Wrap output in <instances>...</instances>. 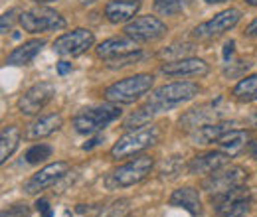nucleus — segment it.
Returning <instances> with one entry per match:
<instances>
[{
	"label": "nucleus",
	"mask_w": 257,
	"mask_h": 217,
	"mask_svg": "<svg viewBox=\"0 0 257 217\" xmlns=\"http://www.w3.org/2000/svg\"><path fill=\"white\" fill-rule=\"evenodd\" d=\"M153 166H155V160L149 154L137 156L135 160H131L127 164L119 166L117 170H113V174H109V178H107L105 184H107V187H111V189L135 186V184L143 182L151 174Z\"/></svg>",
	"instance_id": "nucleus-6"
},
{
	"label": "nucleus",
	"mask_w": 257,
	"mask_h": 217,
	"mask_svg": "<svg viewBox=\"0 0 257 217\" xmlns=\"http://www.w3.org/2000/svg\"><path fill=\"white\" fill-rule=\"evenodd\" d=\"M229 156L222 152V150H214V152H206V154L194 156L188 162V172L198 176V174H212L220 168H224L227 164Z\"/></svg>",
	"instance_id": "nucleus-16"
},
{
	"label": "nucleus",
	"mask_w": 257,
	"mask_h": 217,
	"mask_svg": "<svg viewBox=\"0 0 257 217\" xmlns=\"http://www.w3.org/2000/svg\"><path fill=\"white\" fill-rule=\"evenodd\" d=\"M54 95H56V85H54V83H50V81H40V83L32 85L26 93L20 97V101H18V111H20L22 115H28V117L38 115V113L54 99Z\"/></svg>",
	"instance_id": "nucleus-10"
},
{
	"label": "nucleus",
	"mask_w": 257,
	"mask_h": 217,
	"mask_svg": "<svg viewBox=\"0 0 257 217\" xmlns=\"http://www.w3.org/2000/svg\"><path fill=\"white\" fill-rule=\"evenodd\" d=\"M36 207H38V211L42 213V217H52V207H50V203L46 201V199H38V203H36Z\"/></svg>",
	"instance_id": "nucleus-33"
},
{
	"label": "nucleus",
	"mask_w": 257,
	"mask_h": 217,
	"mask_svg": "<svg viewBox=\"0 0 257 217\" xmlns=\"http://www.w3.org/2000/svg\"><path fill=\"white\" fill-rule=\"evenodd\" d=\"M247 4L249 6H257V0H247Z\"/></svg>",
	"instance_id": "nucleus-42"
},
{
	"label": "nucleus",
	"mask_w": 257,
	"mask_h": 217,
	"mask_svg": "<svg viewBox=\"0 0 257 217\" xmlns=\"http://www.w3.org/2000/svg\"><path fill=\"white\" fill-rule=\"evenodd\" d=\"M210 107H212V105H204V107H198V109L188 111V113L180 119V126L186 128V130H192V128H200L202 124H206V123H214V119H216V115H218L220 111H216V107H214L212 111H208Z\"/></svg>",
	"instance_id": "nucleus-22"
},
{
	"label": "nucleus",
	"mask_w": 257,
	"mask_h": 217,
	"mask_svg": "<svg viewBox=\"0 0 257 217\" xmlns=\"http://www.w3.org/2000/svg\"><path fill=\"white\" fill-rule=\"evenodd\" d=\"M245 34H247V36H257V18L245 28Z\"/></svg>",
	"instance_id": "nucleus-37"
},
{
	"label": "nucleus",
	"mask_w": 257,
	"mask_h": 217,
	"mask_svg": "<svg viewBox=\"0 0 257 217\" xmlns=\"http://www.w3.org/2000/svg\"><path fill=\"white\" fill-rule=\"evenodd\" d=\"M161 138V128L159 126H143V128H137V130H131L128 134L121 136L113 148H111V156L113 158H128V156H135L139 152H143L145 148L157 144Z\"/></svg>",
	"instance_id": "nucleus-4"
},
{
	"label": "nucleus",
	"mask_w": 257,
	"mask_h": 217,
	"mask_svg": "<svg viewBox=\"0 0 257 217\" xmlns=\"http://www.w3.org/2000/svg\"><path fill=\"white\" fill-rule=\"evenodd\" d=\"M170 205L174 207H182L186 209L190 215H202V201H200V193L196 187H180V189H174L172 195H170Z\"/></svg>",
	"instance_id": "nucleus-18"
},
{
	"label": "nucleus",
	"mask_w": 257,
	"mask_h": 217,
	"mask_svg": "<svg viewBox=\"0 0 257 217\" xmlns=\"http://www.w3.org/2000/svg\"><path fill=\"white\" fill-rule=\"evenodd\" d=\"M99 142H101V136H95V138H91L87 144H83V150H91V148H93V146H97Z\"/></svg>",
	"instance_id": "nucleus-36"
},
{
	"label": "nucleus",
	"mask_w": 257,
	"mask_h": 217,
	"mask_svg": "<svg viewBox=\"0 0 257 217\" xmlns=\"http://www.w3.org/2000/svg\"><path fill=\"white\" fill-rule=\"evenodd\" d=\"M198 93H200V87L192 81H174V83H166V85L159 87L151 95L149 105H153L157 113H162V111H168L180 103L190 101Z\"/></svg>",
	"instance_id": "nucleus-3"
},
{
	"label": "nucleus",
	"mask_w": 257,
	"mask_h": 217,
	"mask_svg": "<svg viewBox=\"0 0 257 217\" xmlns=\"http://www.w3.org/2000/svg\"><path fill=\"white\" fill-rule=\"evenodd\" d=\"M161 71L170 77H202L210 71V65L200 58H182L162 63Z\"/></svg>",
	"instance_id": "nucleus-14"
},
{
	"label": "nucleus",
	"mask_w": 257,
	"mask_h": 217,
	"mask_svg": "<svg viewBox=\"0 0 257 217\" xmlns=\"http://www.w3.org/2000/svg\"><path fill=\"white\" fill-rule=\"evenodd\" d=\"M153 83H155V77H153L151 73H137V75L119 79V81H115L113 85H109V87L105 89L103 97H105L109 103H115V105L135 103L137 99H141L143 95L151 91Z\"/></svg>",
	"instance_id": "nucleus-1"
},
{
	"label": "nucleus",
	"mask_w": 257,
	"mask_h": 217,
	"mask_svg": "<svg viewBox=\"0 0 257 217\" xmlns=\"http://www.w3.org/2000/svg\"><path fill=\"white\" fill-rule=\"evenodd\" d=\"M121 107L117 105H103L93 109H83L73 117V128L79 134H93L103 130L107 124L115 123L121 117Z\"/></svg>",
	"instance_id": "nucleus-5"
},
{
	"label": "nucleus",
	"mask_w": 257,
	"mask_h": 217,
	"mask_svg": "<svg viewBox=\"0 0 257 217\" xmlns=\"http://www.w3.org/2000/svg\"><path fill=\"white\" fill-rule=\"evenodd\" d=\"M247 140H249L247 130L231 128V130H227L224 136L218 140V146H220L222 152H225V154L231 158V156H237L247 146Z\"/></svg>",
	"instance_id": "nucleus-20"
},
{
	"label": "nucleus",
	"mask_w": 257,
	"mask_h": 217,
	"mask_svg": "<svg viewBox=\"0 0 257 217\" xmlns=\"http://www.w3.org/2000/svg\"><path fill=\"white\" fill-rule=\"evenodd\" d=\"M44 40H30V42H24L22 46H18L16 50L10 52V56L6 58L8 65H26L30 63L40 54V50L44 48Z\"/></svg>",
	"instance_id": "nucleus-21"
},
{
	"label": "nucleus",
	"mask_w": 257,
	"mask_h": 217,
	"mask_svg": "<svg viewBox=\"0 0 257 217\" xmlns=\"http://www.w3.org/2000/svg\"><path fill=\"white\" fill-rule=\"evenodd\" d=\"M251 123H253V124H255V126H257V113H255V115H253V117H251Z\"/></svg>",
	"instance_id": "nucleus-43"
},
{
	"label": "nucleus",
	"mask_w": 257,
	"mask_h": 217,
	"mask_svg": "<svg viewBox=\"0 0 257 217\" xmlns=\"http://www.w3.org/2000/svg\"><path fill=\"white\" fill-rule=\"evenodd\" d=\"M139 52V42L128 38L127 34L121 36V38H111V40H105L103 44L97 46V56L105 62H113V60H119L123 56L128 54H135Z\"/></svg>",
	"instance_id": "nucleus-15"
},
{
	"label": "nucleus",
	"mask_w": 257,
	"mask_h": 217,
	"mask_svg": "<svg viewBox=\"0 0 257 217\" xmlns=\"http://www.w3.org/2000/svg\"><path fill=\"white\" fill-rule=\"evenodd\" d=\"M139 58H141V52H135V54H128V56H123L119 60L109 62V67H123V65H128V63H135Z\"/></svg>",
	"instance_id": "nucleus-31"
},
{
	"label": "nucleus",
	"mask_w": 257,
	"mask_h": 217,
	"mask_svg": "<svg viewBox=\"0 0 257 217\" xmlns=\"http://www.w3.org/2000/svg\"><path fill=\"white\" fill-rule=\"evenodd\" d=\"M34 2H38V4H46V2H54V0H34Z\"/></svg>",
	"instance_id": "nucleus-40"
},
{
	"label": "nucleus",
	"mask_w": 257,
	"mask_h": 217,
	"mask_svg": "<svg viewBox=\"0 0 257 217\" xmlns=\"http://www.w3.org/2000/svg\"><path fill=\"white\" fill-rule=\"evenodd\" d=\"M93 44H95L93 32L85 30V28H77V30L62 34L54 42V52L60 56H65V58H77V56L85 54Z\"/></svg>",
	"instance_id": "nucleus-8"
},
{
	"label": "nucleus",
	"mask_w": 257,
	"mask_h": 217,
	"mask_svg": "<svg viewBox=\"0 0 257 217\" xmlns=\"http://www.w3.org/2000/svg\"><path fill=\"white\" fill-rule=\"evenodd\" d=\"M52 146L50 144H34L32 148L26 152V162L28 164H40L52 156Z\"/></svg>",
	"instance_id": "nucleus-27"
},
{
	"label": "nucleus",
	"mask_w": 257,
	"mask_h": 217,
	"mask_svg": "<svg viewBox=\"0 0 257 217\" xmlns=\"http://www.w3.org/2000/svg\"><path fill=\"white\" fill-rule=\"evenodd\" d=\"M239 20H241V12L237 8H227V10H222L220 14H216L212 20L194 28L192 34L198 40H212V38H218L225 32H229L231 28H235V24Z\"/></svg>",
	"instance_id": "nucleus-9"
},
{
	"label": "nucleus",
	"mask_w": 257,
	"mask_h": 217,
	"mask_svg": "<svg viewBox=\"0 0 257 217\" xmlns=\"http://www.w3.org/2000/svg\"><path fill=\"white\" fill-rule=\"evenodd\" d=\"M157 115L155 107L153 105H147V107H141L139 111H135L133 115H128L127 121H125V128L128 130H137V128H143L153 121V117Z\"/></svg>",
	"instance_id": "nucleus-26"
},
{
	"label": "nucleus",
	"mask_w": 257,
	"mask_h": 217,
	"mask_svg": "<svg viewBox=\"0 0 257 217\" xmlns=\"http://www.w3.org/2000/svg\"><path fill=\"white\" fill-rule=\"evenodd\" d=\"M62 117L60 115H46V117H40L36 123L30 126V138H46L50 134H54L56 130H60L62 126Z\"/></svg>",
	"instance_id": "nucleus-24"
},
{
	"label": "nucleus",
	"mask_w": 257,
	"mask_h": 217,
	"mask_svg": "<svg viewBox=\"0 0 257 217\" xmlns=\"http://www.w3.org/2000/svg\"><path fill=\"white\" fill-rule=\"evenodd\" d=\"M125 34L137 42H155L166 34V24L155 16H141L128 22Z\"/></svg>",
	"instance_id": "nucleus-12"
},
{
	"label": "nucleus",
	"mask_w": 257,
	"mask_h": 217,
	"mask_svg": "<svg viewBox=\"0 0 257 217\" xmlns=\"http://www.w3.org/2000/svg\"><path fill=\"white\" fill-rule=\"evenodd\" d=\"M227 130H231V123H225V121L206 123L200 128H196L192 138L196 144H212V142H218Z\"/></svg>",
	"instance_id": "nucleus-19"
},
{
	"label": "nucleus",
	"mask_w": 257,
	"mask_h": 217,
	"mask_svg": "<svg viewBox=\"0 0 257 217\" xmlns=\"http://www.w3.org/2000/svg\"><path fill=\"white\" fill-rule=\"evenodd\" d=\"M231 54H233V42H227V44L224 46V60L225 62L231 58Z\"/></svg>",
	"instance_id": "nucleus-35"
},
{
	"label": "nucleus",
	"mask_w": 257,
	"mask_h": 217,
	"mask_svg": "<svg viewBox=\"0 0 257 217\" xmlns=\"http://www.w3.org/2000/svg\"><path fill=\"white\" fill-rule=\"evenodd\" d=\"M20 24L22 28L30 34H40V32H54V30H64L65 20L50 8H34V10H26L20 14Z\"/></svg>",
	"instance_id": "nucleus-7"
},
{
	"label": "nucleus",
	"mask_w": 257,
	"mask_h": 217,
	"mask_svg": "<svg viewBox=\"0 0 257 217\" xmlns=\"http://www.w3.org/2000/svg\"><path fill=\"white\" fill-rule=\"evenodd\" d=\"M233 95H235V99H239V101H243V103L257 101V73L243 77V79L233 87Z\"/></svg>",
	"instance_id": "nucleus-25"
},
{
	"label": "nucleus",
	"mask_w": 257,
	"mask_h": 217,
	"mask_svg": "<svg viewBox=\"0 0 257 217\" xmlns=\"http://www.w3.org/2000/svg\"><path fill=\"white\" fill-rule=\"evenodd\" d=\"M93 2H97V0H81V4H93Z\"/></svg>",
	"instance_id": "nucleus-41"
},
{
	"label": "nucleus",
	"mask_w": 257,
	"mask_h": 217,
	"mask_svg": "<svg viewBox=\"0 0 257 217\" xmlns=\"http://www.w3.org/2000/svg\"><path fill=\"white\" fill-rule=\"evenodd\" d=\"M69 172V164L67 162H54V164H48L44 166L40 172H36L32 178L26 182L24 189L28 193H38L46 187L54 186L58 180H62L65 174Z\"/></svg>",
	"instance_id": "nucleus-13"
},
{
	"label": "nucleus",
	"mask_w": 257,
	"mask_h": 217,
	"mask_svg": "<svg viewBox=\"0 0 257 217\" xmlns=\"http://www.w3.org/2000/svg\"><path fill=\"white\" fill-rule=\"evenodd\" d=\"M30 209L26 203H14L8 209H2V217H28Z\"/></svg>",
	"instance_id": "nucleus-30"
},
{
	"label": "nucleus",
	"mask_w": 257,
	"mask_h": 217,
	"mask_svg": "<svg viewBox=\"0 0 257 217\" xmlns=\"http://www.w3.org/2000/svg\"><path fill=\"white\" fill-rule=\"evenodd\" d=\"M20 144V130L14 124H6L0 132V162L4 164Z\"/></svg>",
	"instance_id": "nucleus-23"
},
{
	"label": "nucleus",
	"mask_w": 257,
	"mask_h": 217,
	"mask_svg": "<svg viewBox=\"0 0 257 217\" xmlns=\"http://www.w3.org/2000/svg\"><path fill=\"white\" fill-rule=\"evenodd\" d=\"M194 50L192 44H174V46H170V48H166V50H162L161 52V58H166V60H170V58H174L176 54H190Z\"/></svg>",
	"instance_id": "nucleus-29"
},
{
	"label": "nucleus",
	"mask_w": 257,
	"mask_h": 217,
	"mask_svg": "<svg viewBox=\"0 0 257 217\" xmlns=\"http://www.w3.org/2000/svg\"><path fill=\"white\" fill-rule=\"evenodd\" d=\"M69 71H71V63H67V62L58 63V73H60V75H65V73H69Z\"/></svg>",
	"instance_id": "nucleus-34"
},
{
	"label": "nucleus",
	"mask_w": 257,
	"mask_h": 217,
	"mask_svg": "<svg viewBox=\"0 0 257 217\" xmlns=\"http://www.w3.org/2000/svg\"><path fill=\"white\" fill-rule=\"evenodd\" d=\"M212 203L218 217H245L251 209V191L245 186H233L225 191L214 193Z\"/></svg>",
	"instance_id": "nucleus-2"
},
{
	"label": "nucleus",
	"mask_w": 257,
	"mask_h": 217,
	"mask_svg": "<svg viewBox=\"0 0 257 217\" xmlns=\"http://www.w3.org/2000/svg\"><path fill=\"white\" fill-rule=\"evenodd\" d=\"M249 152H251V158H255L257 160V138L253 142H249Z\"/></svg>",
	"instance_id": "nucleus-38"
},
{
	"label": "nucleus",
	"mask_w": 257,
	"mask_h": 217,
	"mask_svg": "<svg viewBox=\"0 0 257 217\" xmlns=\"http://www.w3.org/2000/svg\"><path fill=\"white\" fill-rule=\"evenodd\" d=\"M247 178V172L239 166H229V168H220L212 174H208V178L202 182V187L210 193H220L229 187L243 184V180Z\"/></svg>",
	"instance_id": "nucleus-11"
},
{
	"label": "nucleus",
	"mask_w": 257,
	"mask_h": 217,
	"mask_svg": "<svg viewBox=\"0 0 257 217\" xmlns=\"http://www.w3.org/2000/svg\"><path fill=\"white\" fill-rule=\"evenodd\" d=\"M139 10V0H111L105 4V18L111 24L131 22Z\"/></svg>",
	"instance_id": "nucleus-17"
},
{
	"label": "nucleus",
	"mask_w": 257,
	"mask_h": 217,
	"mask_svg": "<svg viewBox=\"0 0 257 217\" xmlns=\"http://www.w3.org/2000/svg\"><path fill=\"white\" fill-rule=\"evenodd\" d=\"M155 10L161 16H176L182 12V0H155Z\"/></svg>",
	"instance_id": "nucleus-28"
},
{
	"label": "nucleus",
	"mask_w": 257,
	"mask_h": 217,
	"mask_svg": "<svg viewBox=\"0 0 257 217\" xmlns=\"http://www.w3.org/2000/svg\"><path fill=\"white\" fill-rule=\"evenodd\" d=\"M208 4H222V2H227V0H206Z\"/></svg>",
	"instance_id": "nucleus-39"
},
{
	"label": "nucleus",
	"mask_w": 257,
	"mask_h": 217,
	"mask_svg": "<svg viewBox=\"0 0 257 217\" xmlns=\"http://www.w3.org/2000/svg\"><path fill=\"white\" fill-rule=\"evenodd\" d=\"M12 16H14V10H10V12H4V14H2V26H0V28H2V34H8V28H10V26H12V22H14V18H12Z\"/></svg>",
	"instance_id": "nucleus-32"
}]
</instances>
